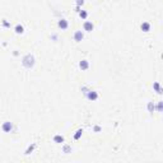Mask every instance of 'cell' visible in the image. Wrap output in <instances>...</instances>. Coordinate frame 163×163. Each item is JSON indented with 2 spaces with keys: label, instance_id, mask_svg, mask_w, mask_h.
<instances>
[{
  "label": "cell",
  "instance_id": "20",
  "mask_svg": "<svg viewBox=\"0 0 163 163\" xmlns=\"http://www.w3.org/2000/svg\"><path fill=\"white\" fill-rule=\"evenodd\" d=\"M84 3H86V0H75V5H77V7H83Z\"/></svg>",
  "mask_w": 163,
  "mask_h": 163
},
{
  "label": "cell",
  "instance_id": "1",
  "mask_svg": "<svg viewBox=\"0 0 163 163\" xmlns=\"http://www.w3.org/2000/svg\"><path fill=\"white\" fill-rule=\"evenodd\" d=\"M34 65H36V57L32 52H28L22 57V66L24 69L31 70L34 68Z\"/></svg>",
  "mask_w": 163,
  "mask_h": 163
},
{
  "label": "cell",
  "instance_id": "21",
  "mask_svg": "<svg viewBox=\"0 0 163 163\" xmlns=\"http://www.w3.org/2000/svg\"><path fill=\"white\" fill-rule=\"evenodd\" d=\"M101 130H102V128H101L99 125H94V126H93V131H94V132H99Z\"/></svg>",
  "mask_w": 163,
  "mask_h": 163
},
{
  "label": "cell",
  "instance_id": "9",
  "mask_svg": "<svg viewBox=\"0 0 163 163\" xmlns=\"http://www.w3.org/2000/svg\"><path fill=\"white\" fill-rule=\"evenodd\" d=\"M153 90L157 93V94H162L163 93V89H162V87H161V83L159 82H154L153 83Z\"/></svg>",
  "mask_w": 163,
  "mask_h": 163
},
{
  "label": "cell",
  "instance_id": "8",
  "mask_svg": "<svg viewBox=\"0 0 163 163\" xmlns=\"http://www.w3.org/2000/svg\"><path fill=\"white\" fill-rule=\"evenodd\" d=\"M52 142L55 144H63V143H65V138L61 134H56L52 136Z\"/></svg>",
  "mask_w": 163,
  "mask_h": 163
},
{
  "label": "cell",
  "instance_id": "6",
  "mask_svg": "<svg viewBox=\"0 0 163 163\" xmlns=\"http://www.w3.org/2000/svg\"><path fill=\"white\" fill-rule=\"evenodd\" d=\"M93 29H94L93 22H90V21H84L83 22V31L84 32H92Z\"/></svg>",
  "mask_w": 163,
  "mask_h": 163
},
{
  "label": "cell",
  "instance_id": "14",
  "mask_svg": "<svg viewBox=\"0 0 163 163\" xmlns=\"http://www.w3.org/2000/svg\"><path fill=\"white\" fill-rule=\"evenodd\" d=\"M36 147H37V144H36V143H32L31 145H28V148L24 150V154H26V155H28V154L33 153V150L36 149Z\"/></svg>",
  "mask_w": 163,
  "mask_h": 163
},
{
  "label": "cell",
  "instance_id": "18",
  "mask_svg": "<svg viewBox=\"0 0 163 163\" xmlns=\"http://www.w3.org/2000/svg\"><path fill=\"white\" fill-rule=\"evenodd\" d=\"M10 22L8 21V19H5V18H4V19H2V27L3 28H10Z\"/></svg>",
  "mask_w": 163,
  "mask_h": 163
},
{
  "label": "cell",
  "instance_id": "4",
  "mask_svg": "<svg viewBox=\"0 0 163 163\" xmlns=\"http://www.w3.org/2000/svg\"><path fill=\"white\" fill-rule=\"evenodd\" d=\"M57 27H59V29H61V31H66V29L69 28V21L65 19V18H60L57 21Z\"/></svg>",
  "mask_w": 163,
  "mask_h": 163
},
{
  "label": "cell",
  "instance_id": "7",
  "mask_svg": "<svg viewBox=\"0 0 163 163\" xmlns=\"http://www.w3.org/2000/svg\"><path fill=\"white\" fill-rule=\"evenodd\" d=\"M89 66H90V63L88 61L87 59H82L80 61H79V69H80L82 71L88 70V69H89Z\"/></svg>",
  "mask_w": 163,
  "mask_h": 163
},
{
  "label": "cell",
  "instance_id": "10",
  "mask_svg": "<svg viewBox=\"0 0 163 163\" xmlns=\"http://www.w3.org/2000/svg\"><path fill=\"white\" fill-rule=\"evenodd\" d=\"M14 32L17 34H23L24 33V26L21 24V23H17V24L14 26Z\"/></svg>",
  "mask_w": 163,
  "mask_h": 163
},
{
  "label": "cell",
  "instance_id": "13",
  "mask_svg": "<svg viewBox=\"0 0 163 163\" xmlns=\"http://www.w3.org/2000/svg\"><path fill=\"white\" fill-rule=\"evenodd\" d=\"M147 110H148L149 113H153L155 111V103H154V102H152V101L148 102V103H147Z\"/></svg>",
  "mask_w": 163,
  "mask_h": 163
},
{
  "label": "cell",
  "instance_id": "15",
  "mask_svg": "<svg viewBox=\"0 0 163 163\" xmlns=\"http://www.w3.org/2000/svg\"><path fill=\"white\" fill-rule=\"evenodd\" d=\"M78 14H79V18H80L82 21H87V18H88V11H87V10L80 9V11H79Z\"/></svg>",
  "mask_w": 163,
  "mask_h": 163
},
{
  "label": "cell",
  "instance_id": "19",
  "mask_svg": "<svg viewBox=\"0 0 163 163\" xmlns=\"http://www.w3.org/2000/svg\"><path fill=\"white\" fill-rule=\"evenodd\" d=\"M89 89H90V88H89L88 86H82V87H80V90H82V93H83V94H86Z\"/></svg>",
  "mask_w": 163,
  "mask_h": 163
},
{
  "label": "cell",
  "instance_id": "11",
  "mask_svg": "<svg viewBox=\"0 0 163 163\" xmlns=\"http://www.w3.org/2000/svg\"><path fill=\"white\" fill-rule=\"evenodd\" d=\"M150 28H152V24H150L149 22H147V21H144L142 24H140V29H142L143 32H149Z\"/></svg>",
  "mask_w": 163,
  "mask_h": 163
},
{
  "label": "cell",
  "instance_id": "5",
  "mask_svg": "<svg viewBox=\"0 0 163 163\" xmlns=\"http://www.w3.org/2000/svg\"><path fill=\"white\" fill-rule=\"evenodd\" d=\"M73 40L77 42V44L82 42L84 40V31H82V29H78V31H75L74 34H73Z\"/></svg>",
  "mask_w": 163,
  "mask_h": 163
},
{
  "label": "cell",
  "instance_id": "17",
  "mask_svg": "<svg viewBox=\"0 0 163 163\" xmlns=\"http://www.w3.org/2000/svg\"><path fill=\"white\" fill-rule=\"evenodd\" d=\"M155 110H157V112H162L163 111V101H158V102H157Z\"/></svg>",
  "mask_w": 163,
  "mask_h": 163
},
{
  "label": "cell",
  "instance_id": "16",
  "mask_svg": "<svg viewBox=\"0 0 163 163\" xmlns=\"http://www.w3.org/2000/svg\"><path fill=\"white\" fill-rule=\"evenodd\" d=\"M83 132H84V130L83 129H78L77 131H75V134H74V140H79V139L82 138V135H83Z\"/></svg>",
  "mask_w": 163,
  "mask_h": 163
},
{
  "label": "cell",
  "instance_id": "3",
  "mask_svg": "<svg viewBox=\"0 0 163 163\" xmlns=\"http://www.w3.org/2000/svg\"><path fill=\"white\" fill-rule=\"evenodd\" d=\"M2 130L4 132H7V134H9V132L15 131V126H14V124L11 121H4L2 124Z\"/></svg>",
  "mask_w": 163,
  "mask_h": 163
},
{
  "label": "cell",
  "instance_id": "2",
  "mask_svg": "<svg viewBox=\"0 0 163 163\" xmlns=\"http://www.w3.org/2000/svg\"><path fill=\"white\" fill-rule=\"evenodd\" d=\"M84 97H86L88 101H90V102H94V101H97L99 98V93L97 92V90H94V89L90 88L88 92L84 94Z\"/></svg>",
  "mask_w": 163,
  "mask_h": 163
},
{
  "label": "cell",
  "instance_id": "12",
  "mask_svg": "<svg viewBox=\"0 0 163 163\" xmlns=\"http://www.w3.org/2000/svg\"><path fill=\"white\" fill-rule=\"evenodd\" d=\"M61 150H63V153H64V154H69V153L73 152V148H71L70 144H65V143H63Z\"/></svg>",
  "mask_w": 163,
  "mask_h": 163
}]
</instances>
